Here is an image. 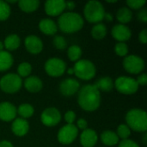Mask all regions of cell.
<instances>
[{"label": "cell", "mask_w": 147, "mask_h": 147, "mask_svg": "<svg viewBox=\"0 0 147 147\" xmlns=\"http://www.w3.org/2000/svg\"><path fill=\"white\" fill-rule=\"evenodd\" d=\"M78 102L79 106L85 111L96 110L101 103V94L97 88L92 84L84 86L78 93Z\"/></svg>", "instance_id": "cell-1"}, {"label": "cell", "mask_w": 147, "mask_h": 147, "mask_svg": "<svg viewBox=\"0 0 147 147\" xmlns=\"http://www.w3.org/2000/svg\"><path fill=\"white\" fill-rule=\"evenodd\" d=\"M60 30L66 34L76 33L84 26L83 17L75 12H65L61 14L58 21Z\"/></svg>", "instance_id": "cell-2"}, {"label": "cell", "mask_w": 147, "mask_h": 147, "mask_svg": "<svg viewBox=\"0 0 147 147\" xmlns=\"http://www.w3.org/2000/svg\"><path fill=\"white\" fill-rule=\"evenodd\" d=\"M127 126L136 132L146 133L147 130V114L140 109H134L127 112L126 115Z\"/></svg>", "instance_id": "cell-3"}, {"label": "cell", "mask_w": 147, "mask_h": 147, "mask_svg": "<svg viewBox=\"0 0 147 147\" xmlns=\"http://www.w3.org/2000/svg\"><path fill=\"white\" fill-rule=\"evenodd\" d=\"M105 13L103 5L98 1L88 2L84 9L85 19L91 23H100L104 19Z\"/></svg>", "instance_id": "cell-4"}, {"label": "cell", "mask_w": 147, "mask_h": 147, "mask_svg": "<svg viewBox=\"0 0 147 147\" xmlns=\"http://www.w3.org/2000/svg\"><path fill=\"white\" fill-rule=\"evenodd\" d=\"M74 74L82 80H90L96 75L94 64L88 59L78 60L73 67Z\"/></svg>", "instance_id": "cell-5"}, {"label": "cell", "mask_w": 147, "mask_h": 147, "mask_svg": "<svg viewBox=\"0 0 147 147\" xmlns=\"http://www.w3.org/2000/svg\"><path fill=\"white\" fill-rule=\"evenodd\" d=\"M22 85V78L15 73L6 74L0 79V88L5 93H16L21 89Z\"/></svg>", "instance_id": "cell-6"}, {"label": "cell", "mask_w": 147, "mask_h": 147, "mask_svg": "<svg viewBox=\"0 0 147 147\" xmlns=\"http://www.w3.org/2000/svg\"><path fill=\"white\" fill-rule=\"evenodd\" d=\"M114 84L119 92L125 94V95L134 94L139 89V84L137 81L128 77L118 78L115 80V82H114Z\"/></svg>", "instance_id": "cell-7"}, {"label": "cell", "mask_w": 147, "mask_h": 147, "mask_svg": "<svg viewBox=\"0 0 147 147\" xmlns=\"http://www.w3.org/2000/svg\"><path fill=\"white\" fill-rule=\"evenodd\" d=\"M66 70V64L60 59L52 58L49 59L45 64L46 72L53 78L62 76Z\"/></svg>", "instance_id": "cell-8"}, {"label": "cell", "mask_w": 147, "mask_h": 147, "mask_svg": "<svg viewBox=\"0 0 147 147\" xmlns=\"http://www.w3.org/2000/svg\"><path fill=\"white\" fill-rule=\"evenodd\" d=\"M124 69L131 74H139L145 68V61L137 55L126 56L123 60Z\"/></svg>", "instance_id": "cell-9"}, {"label": "cell", "mask_w": 147, "mask_h": 147, "mask_svg": "<svg viewBox=\"0 0 147 147\" xmlns=\"http://www.w3.org/2000/svg\"><path fill=\"white\" fill-rule=\"evenodd\" d=\"M78 134V127L73 124H67L60 128L58 133V140L64 145H69L72 143Z\"/></svg>", "instance_id": "cell-10"}, {"label": "cell", "mask_w": 147, "mask_h": 147, "mask_svg": "<svg viewBox=\"0 0 147 147\" xmlns=\"http://www.w3.org/2000/svg\"><path fill=\"white\" fill-rule=\"evenodd\" d=\"M41 122L47 127H54L59 123L61 120V115L59 111L55 108L46 109L40 116Z\"/></svg>", "instance_id": "cell-11"}, {"label": "cell", "mask_w": 147, "mask_h": 147, "mask_svg": "<svg viewBox=\"0 0 147 147\" xmlns=\"http://www.w3.org/2000/svg\"><path fill=\"white\" fill-rule=\"evenodd\" d=\"M65 2L63 0H48L45 3V11L48 16H57L63 14Z\"/></svg>", "instance_id": "cell-12"}, {"label": "cell", "mask_w": 147, "mask_h": 147, "mask_svg": "<svg viewBox=\"0 0 147 147\" xmlns=\"http://www.w3.org/2000/svg\"><path fill=\"white\" fill-rule=\"evenodd\" d=\"M79 83L73 78H66L59 84V91L65 96H71L79 90Z\"/></svg>", "instance_id": "cell-13"}, {"label": "cell", "mask_w": 147, "mask_h": 147, "mask_svg": "<svg viewBox=\"0 0 147 147\" xmlns=\"http://www.w3.org/2000/svg\"><path fill=\"white\" fill-rule=\"evenodd\" d=\"M16 108L9 102H0V120L3 121H10L16 116Z\"/></svg>", "instance_id": "cell-14"}, {"label": "cell", "mask_w": 147, "mask_h": 147, "mask_svg": "<svg viewBox=\"0 0 147 147\" xmlns=\"http://www.w3.org/2000/svg\"><path fill=\"white\" fill-rule=\"evenodd\" d=\"M112 36L120 42H124L131 38L132 33L128 27L123 24L115 25L111 31Z\"/></svg>", "instance_id": "cell-15"}, {"label": "cell", "mask_w": 147, "mask_h": 147, "mask_svg": "<svg viewBox=\"0 0 147 147\" xmlns=\"http://www.w3.org/2000/svg\"><path fill=\"white\" fill-rule=\"evenodd\" d=\"M26 49L32 54H38L43 49V43L41 40L35 35H29L25 39Z\"/></svg>", "instance_id": "cell-16"}, {"label": "cell", "mask_w": 147, "mask_h": 147, "mask_svg": "<svg viewBox=\"0 0 147 147\" xmlns=\"http://www.w3.org/2000/svg\"><path fill=\"white\" fill-rule=\"evenodd\" d=\"M98 140L96 133L92 129H85L80 135V142L83 147H94Z\"/></svg>", "instance_id": "cell-17"}, {"label": "cell", "mask_w": 147, "mask_h": 147, "mask_svg": "<svg viewBox=\"0 0 147 147\" xmlns=\"http://www.w3.org/2000/svg\"><path fill=\"white\" fill-rule=\"evenodd\" d=\"M29 129L28 122L22 118H16L11 126V130L13 134L16 136L22 137L24 136Z\"/></svg>", "instance_id": "cell-18"}, {"label": "cell", "mask_w": 147, "mask_h": 147, "mask_svg": "<svg viewBox=\"0 0 147 147\" xmlns=\"http://www.w3.org/2000/svg\"><path fill=\"white\" fill-rule=\"evenodd\" d=\"M39 28L43 34L47 35H53L56 34L58 30V27L56 23L53 20L48 19V18L40 20L39 23Z\"/></svg>", "instance_id": "cell-19"}, {"label": "cell", "mask_w": 147, "mask_h": 147, "mask_svg": "<svg viewBox=\"0 0 147 147\" xmlns=\"http://www.w3.org/2000/svg\"><path fill=\"white\" fill-rule=\"evenodd\" d=\"M42 86H43L42 81L39 78L34 76L28 77L24 81V87L28 91L32 93L39 92L42 89Z\"/></svg>", "instance_id": "cell-20"}, {"label": "cell", "mask_w": 147, "mask_h": 147, "mask_svg": "<svg viewBox=\"0 0 147 147\" xmlns=\"http://www.w3.org/2000/svg\"><path fill=\"white\" fill-rule=\"evenodd\" d=\"M102 142L108 146H113L119 143V138L115 133L110 130H106L101 134Z\"/></svg>", "instance_id": "cell-21"}, {"label": "cell", "mask_w": 147, "mask_h": 147, "mask_svg": "<svg viewBox=\"0 0 147 147\" xmlns=\"http://www.w3.org/2000/svg\"><path fill=\"white\" fill-rule=\"evenodd\" d=\"M13 65V57L8 51L0 52V71L9 69Z\"/></svg>", "instance_id": "cell-22"}, {"label": "cell", "mask_w": 147, "mask_h": 147, "mask_svg": "<svg viewBox=\"0 0 147 147\" xmlns=\"http://www.w3.org/2000/svg\"><path fill=\"white\" fill-rule=\"evenodd\" d=\"M19 8L27 13L35 11L40 5V1L38 0H21L18 2Z\"/></svg>", "instance_id": "cell-23"}, {"label": "cell", "mask_w": 147, "mask_h": 147, "mask_svg": "<svg viewBox=\"0 0 147 147\" xmlns=\"http://www.w3.org/2000/svg\"><path fill=\"white\" fill-rule=\"evenodd\" d=\"M21 44V40L17 34H9L7 36L4 40L3 47L8 50V51H14L20 47Z\"/></svg>", "instance_id": "cell-24"}, {"label": "cell", "mask_w": 147, "mask_h": 147, "mask_svg": "<svg viewBox=\"0 0 147 147\" xmlns=\"http://www.w3.org/2000/svg\"><path fill=\"white\" fill-rule=\"evenodd\" d=\"M95 86L97 88V90L100 91V90H102V91H110L115 84H114V81L112 80L111 78L109 77H103V78H101L100 79H98L95 84Z\"/></svg>", "instance_id": "cell-25"}, {"label": "cell", "mask_w": 147, "mask_h": 147, "mask_svg": "<svg viewBox=\"0 0 147 147\" xmlns=\"http://www.w3.org/2000/svg\"><path fill=\"white\" fill-rule=\"evenodd\" d=\"M133 17L132 11L127 8V7H123L118 9L117 14H116V18L117 20L121 23V24H126L128 23Z\"/></svg>", "instance_id": "cell-26"}, {"label": "cell", "mask_w": 147, "mask_h": 147, "mask_svg": "<svg viewBox=\"0 0 147 147\" xmlns=\"http://www.w3.org/2000/svg\"><path fill=\"white\" fill-rule=\"evenodd\" d=\"M107 34V28L103 23H96L91 29V35L96 40H102Z\"/></svg>", "instance_id": "cell-27"}, {"label": "cell", "mask_w": 147, "mask_h": 147, "mask_svg": "<svg viewBox=\"0 0 147 147\" xmlns=\"http://www.w3.org/2000/svg\"><path fill=\"white\" fill-rule=\"evenodd\" d=\"M17 113L19 114V115L22 118V119H28L29 117H31L34 115V108L28 104V103H22L21 104L18 109H16Z\"/></svg>", "instance_id": "cell-28"}, {"label": "cell", "mask_w": 147, "mask_h": 147, "mask_svg": "<svg viewBox=\"0 0 147 147\" xmlns=\"http://www.w3.org/2000/svg\"><path fill=\"white\" fill-rule=\"evenodd\" d=\"M67 54H68V58L70 60L78 61V60H79L80 57L82 56V50H81L80 47H78L77 45H73L68 48Z\"/></svg>", "instance_id": "cell-29"}, {"label": "cell", "mask_w": 147, "mask_h": 147, "mask_svg": "<svg viewBox=\"0 0 147 147\" xmlns=\"http://www.w3.org/2000/svg\"><path fill=\"white\" fill-rule=\"evenodd\" d=\"M32 71V66L28 62H22L19 65L17 68V72L18 76L20 78H26L30 75Z\"/></svg>", "instance_id": "cell-30"}, {"label": "cell", "mask_w": 147, "mask_h": 147, "mask_svg": "<svg viewBox=\"0 0 147 147\" xmlns=\"http://www.w3.org/2000/svg\"><path fill=\"white\" fill-rule=\"evenodd\" d=\"M10 15V7L4 2L0 1V21H5Z\"/></svg>", "instance_id": "cell-31"}, {"label": "cell", "mask_w": 147, "mask_h": 147, "mask_svg": "<svg viewBox=\"0 0 147 147\" xmlns=\"http://www.w3.org/2000/svg\"><path fill=\"white\" fill-rule=\"evenodd\" d=\"M117 134L118 138L122 139V140H127L128 137L131 135V129L125 124L120 125L117 128V134Z\"/></svg>", "instance_id": "cell-32"}, {"label": "cell", "mask_w": 147, "mask_h": 147, "mask_svg": "<svg viewBox=\"0 0 147 147\" xmlns=\"http://www.w3.org/2000/svg\"><path fill=\"white\" fill-rule=\"evenodd\" d=\"M115 51L117 55L121 57H126L128 53V47L125 42H118L115 47Z\"/></svg>", "instance_id": "cell-33"}, {"label": "cell", "mask_w": 147, "mask_h": 147, "mask_svg": "<svg viewBox=\"0 0 147 147\" xmlns=\"http://www.w3.org/2000/svg\"><path fill=\"white\" fill-rule=\"evenodd\" d=\"M53 44H54L55 47L59 50H64L65 48H66V46H67V42H66L65 39L59 35H57L54 37Z\"/></svg>", "instance_id": "cell-34"}, {"label": "cell", "mask_w": 147, "mask_h": 147, "mask_svg": "<svg viewBox=\"0 0 147 147\" xmlns=\"http://www.w3.org/2000/svg\"><path fill=\"white\" fill-rule=\"evenodd\" d=\"M145 0H127V4L128 7L134 9H139L146 4Z\"/></svg>", "instance_id": "cell-35"}, {"label": "cell", "mask_w": 147, "mask_h": 147, "mask_svg": "<svg viewBox=\"0 0 147 147\" xmlns=\"http://www.w3.org/2000/svg\"><path fill=\"white\" fill-rule=\"evenodd\" d=\"M75 119H76V115L73 111L69 110L65 113V120L67 122V124H73V122L75 121Z\"/></svg>", "instance_id": "cell-36"}, {"label": "cell", "mask_w": 147, "mask_h": 147, "mask_svg": "<svg viewBox=\"0 0 147 147\" xmlns=\"http://www.w3.org/2000/svg\"><path fill=\"white\" fill-rule=\"evenodd\" d=\"M119 147H140L139 145L133 141V140H123L122 141L120 142L119 144Z\"/></svg>", "instance_id": "cell-37"}, {"label": "cell", "mask_w": 147, "mask_h": 147, "mask_svg": "<svg viewBox=\"0 0 147 147\" xmlns=\"http://www.w3.org/2000/svg\"><path fill=\"white\" fill-rule=\"evenodd\" d=\"M137 83H138V84H139V86L140 85H142V86H144V85H146L147 84V76L146 73H143V74H141L140 76H139L138 77V78H137Z\"/></svg>", "instance_id": "cell-38"}, {"label": "cell", "mask_w": 147, "mask_h": 147, "mask_svg": "<svg viewBox=\"0 0 147 147\" xmlns=\"http://www.w3.org/2000/svg\"><path fill=\"white\" fill-rule=\"evenodd\" d=\"M87 126H88V124H87V121L84 120V119H83V118H81V119H79L78 121H77V127H78L79 129H81V130H85V129H87Z\"/></svg>", "instance_id": "cell-39"}, {"label": "cell", "mask_w": 147, "mask_h": 147, "mask_svg": "<svg viewBox=\"0 0 147 147\" xmlns=\"http://www.w3.org/2000/svg\"><path fill=\"white\" fill-rule=\"evenodd\" d=\"M138 18L140 21L143 22H147V10L146 9H141L139 13H138Z\"/></svg>", "instance_id": "cell-40"}, {"label": "cell", "mask_w": 147, "mask_h": 147, "mask_svg": "<svg viewBox=\"0 0 147 147\" xmlns=\"http://www.w3.org/2000/svg\"><path fill=\"white\" fill-rule=\"evenodd\" d=\"M139 40L141 43L143 44H146L147 42V30L146 29H144L142 30L140 34H139Z\"/></svg>", "instance_id": "cell-41"}, {"label": "cell", "mask_w": 147, "mask_h": 147, "mask_svg": "<svg viewBox=\"0 0 147 147\" xmlns=\"http://www.w3.org/2000/svg\"><path fill=\"white\" fill-rule=\"evenodd\" d=\"M76 4L74 2L72 1H68V2H65V9H68L69 10H72L74 8H75Z\"/></svg>", "instance_id": "cell-42"}, {"label": "cell", "mask_w": 147, "mask_h": 147, "mask_svg": "<svg viewBox=\"0 0 147 147\" xmlns=\"http://www.w3.org/2000/svg\"><path fill=\"white\" fill-rule=\"evenodd\" d=\"M0 147H14L13 145L7 141V140H3V141H0Z\"/></svg>", "instance_id": "cell-43"}, {"label": "cell", "mask_w": 147, "mask_h": 147, "mask_svg": "<svg viewBox=\"0 0 147 147\" xmlns=\"http://www.w3.org/2000/svg\"><path fill=\"white\" fill-rule=\"evenodd\" d=\"M104 19L108 22H111V21H113V16L110 13H105Z\"/></svg>", "instance_id": "cell-44"}, {"label": "cell", "mask_w": 147, "mask_h": 147, "mask_svg": "<svg viewBox=\"0 0 147 147\" xmlns=\"http://www.w3.org/2000/svg\"><path fill=\"white\" fill-rule=\"evenodd\" d=\"M67 73H68L69 75H71V74H74L73 68H70V69H68V70H67Z\"/></svg>", "instance_id": "cell-45"}, {"label": "cell", "mask_w": 147, "mask_h": 147, "mask_svg": "<svg viewBox=\"0 0 147 147\" xmlns=\"http://www.w3.org/2000/svg\"><path fill=\"white\" fill-rule=\"evenodd\" d=\"M3 47H3V43L0 40V52H1V51H3Z\"/></svg>", "instance_id": "cell-46"}, {"label": "cell", "mask_w": 147, "mask_h": 147, "mask_svg": "<svg viewBox=\"0 0 147 147\" xmlns=\"http://www.w3.org/2000/svg\"><path fill=\"white\" fill-rule=\"evenodd\" d=\"M146 134L145 133V135H144V143H145V144H146Z\"/></svg>", "instance_id": "cell-47"}, {"label": "cell", "mask_w": 147, "mask_h": 147, "mask_svg": "<svg viewBox=\"0 0 147 147\" xmlns=\"http://www.w3.org/2000/svg\"><path fill=\"white\" fill-rule=\"evenodd\" d=\"M108 3H116L117 1H107Z\"/></svg>", "instance_id": "cell-48"}]
</instances>
